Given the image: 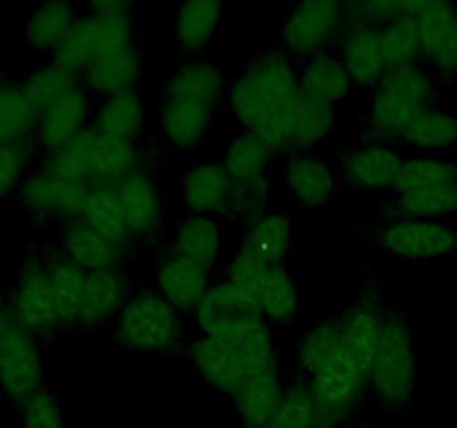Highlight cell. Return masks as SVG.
I'll use <instances>...</instances> for the list:
<instances>
[{
  "mask_svg": "<svg viewBox=\"0 0 457 428\" xmlns=\"http://www.w3.org/2000/svg\"><path fill=\"white\" fill-rule=\"evenodd\" d=\"M299 96V65L286 52L272 49L237 74L226 105L239 129L257 134L275 154H293Z\"/></svg>",
  "mask_w": 457,
  "mask_h": 428,
  "instance_id": "6da1fadb",
  "label": "cell"
},
{
  "mask_svg": "<svg viewBox=\"0 0 457 428\" xmlns=\"http://www.w3.org/2000/svg\"><path fill=\"white\" fill-rule=\"evenodd\" d=\"M226 71L210 58H187L161 85L156 123L170 147L199 150L210 138L217 111L228 98Z\"/></svg>",
  "mask_w": 457,
  "mask_h": 428,
  "instance_id": "7a4b0ae2",
  "label": "cell"
},
{
  "mask_svg": "<svg viewBox=\"0 0 457 428\" xmlns=\"http://www.w3.org/2000/svg\"><path fill=\"white\" fill-rule=\"evenodd\" d=\"M297 366L315 397L320 428H342L369 392V377L348 355L339 321H320L302 334Z\"/></svg>",
  "mask_w": 457,
  "mask_h": 428,
  "instance_id": "3957f363",
  "label": "cell"
},
{
  "mask_svg": "<svg viewBox=\"0 0 457 428\" xmlns=\"http://www.w3.org/2000/svg\"><path fill=\"white\" fill-rule=\"evenodd\" d=\"M437 78L422 62L388 70L366 107V132L373 141L402 143L415 116L436 105Z\"/></svg>",
  "mask_w": 457,
  "mask_h": 428,
  "instance_id": "277c9868",
  "label": "cell"
},
{
  "mask_svg": "<svg viewBox=\"0 0 457 428\" xmlns=\"http://www.w3.org/2000/svg\"><path fill=\"white\" fill-rule=\"evenodd\" d=\"M186 355L195 373L221 395L232 397L253 374L272 368V352L266 339L248 334L241 342L205 337L196 333L186 343Z\"/></svg>",
  "mask_w": 457,
  "mask_h": 428,
  "instance_id": "5b68a950",
  "label": "cell"
},
{
  "mask_svg": "<svg viewBox=\"0 0 457 428\" xmlns=\"http://www.w3.org/2000/svg\"><path fill=\"white\" fill-rule=\"evenodd\" d=\"M112 337L123 350L161 355L186 342V319L156 290H138L112 324Z\"/></svg>",
  "mask_w": 457,
  "mask_h": 428,
  "instance_id": "8992f818",
  "label": "cell"
},
{
  "mask_svg": "<svg viewBox=\"0 0 457 428\" xmlns=\"http://www.w3.org/2000/svg\"><path fill=\"white\" fill-rule=\"evenodd\" d=\"M397 217L446 218L457 214V160L440 154H411L404 159L395 190Z\"/></svg>",
  "mask_w": 457,
  "mask_h": 428,
  "instance_id": "52a82bcc",
  "label": "cell"
},
{
  "mask_svg": "<svg viewBox=\"0 0 457 428\" xmlns=\"http://www.w3.org/2000/svg\"><path fill=\"white\" fill-rule=\"evenodd\" d=\"M420 364L413 330L400 312H388L382 342L369 373V392L388 410L411 404L418 388Z\"/></svg>",
  "mask_w": 457,
  "mask_h": 428,
  "instance_id": "ba28073f",
  "label": "cell"
},
{
  "mask_svg": "<svg viewBox=\"0 0 457 428\" xmlns=\"http://www.w3.org/2000/svg\"><path fill=\"white\" fill-rule=\"evenodd\" d=\"M223 279L253 299L270 328L297 321L302 299H299L297 281L286 266H270L239 248L228 259Z\"/></svg>",
  "mask_w": 457,
  "mask_h": 428,
  "instance_id": "9c48e42d",
  "label": "cell"
},
{
  "mask_svg": "<svg viewBox=\"0 0 457 428\" xmlns=\"http://www.w3.org/2000/svg\"><path fill=\"white\" fill-rule=\"evenodd\" d=\"M7 306L13 324L38 342L56 337L61 330H65L49 281L47 259L38 254H31L21 263L7 294Z\"/></svg>",
  "mask_w": 457,
  "mask_h": 428,
  "instance_id": "30bf717a",
  "label": "cell"
},
{
  "mask_svg": "<svg viewBox=\"0 0 457 428\" xmlns=\"http://www.w3.org/2000/svg\"><path fill=\"white\" fill-rule=\"evenodd\" d=\"M346 25V4L333 0H303L286 12L279 29L281 52L293 61H308L328 52L330 45L342 38Z\"/></svg>",
  "mask_w": 457,
  "mask_h": 428,
  "instance_id": "8fae6325",
  "label": "cell"
},
{
  "mask_svg": "<svg viewBox=\"0 0 457 428\" xmlns=\"http://www.w3.org/2000/svg\"><path fill=\"white\" fill-rule=\"evenodd\" d=\"M119 217L128 239L134 243L152 241L163 227V192L145 168L112 183H98Z\"/></svg>",
  "mask_w": 457,
  "mask_h": 428,
  "instance_id": "7c38bea8",
  "label": "cell"
},
{
  "mask_svg": "<svg viewBox=\"0 0 457 428\" xmlns=\"http://www.w3.org/2000/svg\"><path fill=\"white\" fill-rule=\"evenodd\" d=\"M192 321L199 334L226 342H241L254 330L268 325L253 299L226 279L212 281L205 297L192 312Z\"/></svg>",
  "mask_w": 457,
  "mask_h": 428,
  "instance_id": "4fadbf2b",
  "label": "cell"
},
{
  "mask_svg": "<svg viewBox=\"0 0 457 428\" xmlns=\"http://www.w3.org/2000/svg\"><path fill=\"white\" fill-rule=\"evenodd\" d=\"M378 245L404 261H433L457 254V226L449 221L395 217L378 230Z\"/></svg>",
  "mask_w": 457,
  "mask_h": 428,
  "instance_id": "5bb4252c",
  "label": "cell"
},
{
  "mask_svg": "<svg viewBox=\"0 0 457 428\" xmlns=\"http://www.w3.org/2000/svg\"><path fill=\"white\" fill-rule=\"evenodd\" d=\"M89 187L92 185L71 181V178L61 177L40 165L27 174L16 196L21 208L29 217L38 218V221L70 223L74 218H80L85 201L89 196Z\"/></svg>",
  "mask_w": 457,
  "mask_h": 428,
  "instance_id": "9a60e30c",
  "label": "cell"
},
{
  "mask_svg": "<svg viewBox=\"0 0 457 428\" xmlns=\"http://www.w3.org/2000/svg\"><path fill=\"white\" fill-rule=\"evenodd\" d=\"M411 16L418 25L422 65L436 78L457 76V4L445 0H413Z\"/></svg>",
  "mask_w": 457,
  "mask_h": 428,
  "instance_id": "2e32d148",
  "label": "cell"
},
{
  "mask_svg": "<svg viewBox=\"0 0 457 428\" xmlns=\"http://www.w3.org/2000/svg\"><path fill=\"white\" fill-rule=\"evenodd\" d=\"M404 159L400 147L384 141H369L351 147L339 159V177L366 194H395Z\"/></svg>",
  "mask_w": 457,
  "mask_h": 428,
  "instance_id": "e0dca14e",
  "label": "cell"
},
{
  "mask_svg": "<svg viewBox=\"0 0 457 428\" xmlns=\"http://www.w3.org/2000/svg\"><path fill=\"white\" fill-rule=\"evenodd\" d=\"M43 350L40 342L13 325L0 350V392L21 406L38 391H43Z\"/></svg>",
  "mask_w": 457,
  "mask_h": 428,
  "instance_id": "ac0fdd59",
  "label": "cell"
},
{
  "mask_svg": "<svg viewBox=\"0 0 457 428\" xmlns=\"http://www.w3.org/2000/svg\"><path fill=\"white\" fill-rule=\"evenodd\" d=\"M386 317L388 310L384 308L382 297L375 290H369V292L360 294L337 319L344 346H346L351 359L364 370L366 377H369L370 366L378 355Z\"/></svg>",
  "mask_w": 457,
  "mask_h": 428,
  "instance_id": "d6986e66",
  "label": "cell"
},
{
  "mask_svg": "<svg viewBox=\"0 0 457 428\" xmlns=\"http://www.w3.org/2000/svg\"><path fill=\"white\" fill-rule=\"evenodd\" d=\"M339 172L315 152H293L284 163V187L302 208L320 210L337 196Z\"/></svg>",
  "mask_w": 457,
  "mask_h": 428,
  "instance_id": "ffe728a7",
  "label": "cell"
},
{
  "mask_svg": "<svg viewBox=\"0 0 457 428\" xmlns=\"http://www.w3.org/2000/svg\"><path fill=\"white\" fill-rule=\"evenodd\" d=\"M94 107L96 105L92 103V94L83 85H76L61 101L49 105L47 110L38 111L34 138L43 147L45 154L61 150L62 145L74 141L79 134L92 128Z\"/></svg>",
  "mask_w": 457,
  "mask_h": 428,
  "instance_id": "44dd1931",
  "label": "cell"
},
{
  "mask_svg": "<svg viewBox=\"0 0 457 428\" xmlns=\"http://www.w3.org/2000/svg\"><path fill=\"white\" fill-rule=\"evenodd\" d=\"M235 181L221 160H201L181 177V201L187 214L196 217H230Z\"/></svg>",
  "mask_w": 457,
  "mask_h": 428,
  "instance_id": "7402d4cb",
  "label": "cell"
},
{
  "mask_svg": "<svg viewBox=\"0 0 457 428\" xmlns=\"http://www.w3.org/2000/svg\"><path fill=\"white\" fill-rule=\"evenodd\" d=\"M61 254L87 272L123 270L129 245L119 243L112 236L85 223L83 218L65 223L61 236Z\"/></svg>",
  "mask_w": 457,
  "mask_h": 428,
  "instance_id": "603a6c76",
  "label": "cell"
},
{
  "mask_svg": "<svg viewBox=\"0 0 457 428\" xmlns=\"http://www.w3.org/2000/svg\"><path fill=\"white\" fill-rule=\"evenodd\" d=\"M212 285V272L177 257L168 250L156 261L154 290L183 315H192Z\"/></svg>",
  "mask_w": 457,
  "mask_h": 428,
  "instance_id": "cb8c5ba5",
  "label": "cell"
},
{
  "mask_svg": "<svg viewBox=\"0 0 457 428\" xmlns=\"http://www.w3.org/2000/svg\"><path fill=\"white\" fill-rule=\"evenodd\" d=\"M170 252L212 272L226 250V232L219 218L186 214L170 230Z\"/></svg>",
  "mask_w": 457,
  "mask_h": 428,
  "instance_id": "d4e9b609",
  "label": "cell"
},
{
  "mask_svg": "<svg viewBox=\"0 0 457 428\" xmlns=\"http://www.w3.org/2000/svg\"><path fill=\"white\" fill-rule=\"evenodd\" d=\"M337 56L355 87L373 89L388 71L379 43V27L370 22H348L339 38Z\"/></svg>",
  "mask_w": 457,
  "mask_h": 428,
  "instance_id": "484cf974",
  "label": "cell"
},
{
  "mask_svg": "<svg viewBox=\"0 0 457 428\" xmlns=\"http://www.w3.org/2000/svg\"><path fill=\"white\" fill-rule=\"evenodd\" d=\"M288 382L279 368L263 370L245 379L230 397L235 413L244 428H268L270 419L279 410Z\"/></svg>",
  "mask_w": 457,
  "mask_h": 428,
  "instance_id": "4316f807",
  "label": "cell"
},
{
  "mask_svg": "<svg viewBox=\"0 0 457 428\" xmlns=\"http://www.w3.org/2000/svg\"><path fill=\"white\" fill-rule=\"evenodd\" d=\"M129 294H132V290H129V279L125 270L89 272L87 290H85L76 328L101 330L114 324Z\"/></svg>",
  "mask_w": 457,
  "mask_h": 428,
  "instance_id": "83f0119b",
  "label": "cell"
},
{
  "mask_svg": "<svg viewBox=\"0 0 457 428\" xmlns=\"http://www.w3.org/2000/svg\"><path fill=\"white\" fill-rule=\"evenodd\" d=\"M143 61L138 47L120 49V52L98 54L92 65L80 76V85L92 96L110 98L116 94L138 92Z\"/></svg>",
  "mask_w": 457,
  "mask_h": 428,
  "instance_id": "f1b7e54d",
  "label": "cell"
},
{
  "mask_svg": "<svg viewBox=\"0 0 457 428\" xmlns=\"http://www.w3.org/2000/svg\"><path fill=\"white\" fill-rule=\"evenodd\" d=\"M295 245V223L286 212L259 214L253 221L245 223L241 250L250 252L253 257L270 263V266H286Z\"/></svg>",
  "mask_w": 457,
  "mask_h": 428,
  "instance_id": "f546056e",
  "label": "cell"
},
{
  "mask_svg": "<svg viewBox=\"0 0 457 428\" xmlns=\"http://www.w3.org/2000/svg\"><path fill=\"white\" fill-rule=\"evenodd\" d=\"M147 125V107L141 92H125L101 98L94 107L92 129L119 141L141 143Z\"/></svg>",
  "mask_w": 457,
  "mask_h": 428,
  "instance_id": "4dcf8cb0",
  "label": "cell"
},
{
  "mask_svg": "<svg viewBox=\"0 0 457 428\" xmlns=\"http://www.w3.org/2000/svg\"><path fill=\"white\" fill-rule=\"evenodd\" d=\"M223 21V4L219 0H190L177 4L172 13V34L181 52L199 56L217 36Z\"/></svg>",
  "mask_w": 457,
  "mask_h": 428,
  "instance_id": "1f68e13d",
  "label": "cell"
},
{
  "mask_svg": "<svg viewBox=\"0 0 457 428\" xmlns=\"http://www.w3.org/2000/svg\"><path fill=\"white\" fill-rule=\"evenodd\" d=\"M299 89L303 96L342 105L353 94L355 83L337 54L324 52L299 65Z\"/></svg>",
  "mask_w": 457,
  "mask_h": 428,
  "instance_id": "d6a6232c",
  "label": "cell"
},
{
  "mask_svg": "<svg viewBox=\"0 0 457 428\" xmlns=\"http://www.w3.org/2000/svg\"><path fill=\"white\" fill-rule=\"evenodd\" d=\"M143 169L141 143L119 141L92 129L89 141V185L112 183Z\"/></svg>",
  "mask_w": 457,
  "mask_h": 428,
  "instance_id": "836d02e7",
  "label": "cell"
},
{
  "mask_svg": "<svg viewBox=\"0 0 457 428\" xmlns=\"http://www.w3.org/2000/svg\"><path fill=\"white\" fill-rule=\"evenodd\" d=\"M275 156V152L257 134L239 129L228 138L221 163L235 183H253L270 177Z\"/></svg>",
  "mask_w": 457,
  "mask_h": 428,
  "instance_id": "e575fe53",
  "label": "cell"
},
{
  "mask_svg": "<svg viewBox=\"0 0 457 428\" xmlns=\"http://www.w3.org/2000/svg\"><path fill=\"white\" fill-rule=\"evenodd\" d=\"M404 145L418 154H442L457 147V114L440 105L420 111L404 136Z\"/></svg>",
  "mask_w": 457,
  "mask_h": 428,
  "instance_id": "d590c367",
  "label": "cell"
},
{
  "mask_svg": "<svg viewBox=\"0 0 457 428\" xmlns=\"http://www.w3.org/2000/svg\"><path fill=\"white\" fill-rule=\"evenodd\" d=\"M45 259H47L49 281H52L54 294H56L62 325H65V328H76L80 306H83L85 299V290H87L89 272L79 268L76 263H71L70 259L62 257L61 252Z\"/></svg>",
  "mask_w": 457,
  "mask_h": 428,
  "instance_id": "8d00e7d4",
  "label": "cell"
},
{
  "mask_svg": "<svg viewBox=\"0 0 457 428\" xmlns=\"http://www.w3.org/2000/svg\"><path fill=\"white\" fill-rule=\"evenodd\" d=\"M339 128V105L299 96L295 111V152H312L324 145Z\"/></svg>",
  "mask_w": 457,
  "mask_h": 428,
  "instance_id": "74e56055",
  "label": "cell"
},
{
  "mask_svg": "<svg viewBox=\"0 0 457 428\" xmlns=\"http://www.w3.org/2000/svg\"><path fill=\"white\" fill-rule=\"evenodd\" d=\"M79 18L70 3H45L31 9L22 25V36L27 45L38 52H54L70 27Z\"/></svg>",
  "mask_w": 457,
  "mask_h": 428,
  "instance_id": "f35d334b",
  "label": "cell"
},
{
  "mask_svg": "<svg viewBox=\"0 0 457 428\" xmlns=\"http://www.w3.org/2000/svg\"><path fill=\"white\" fill-rule=\"evenodd\" d=\"M34 107L22 94L21 85L0 78V145L29 143L36 132Z\"/></svg>",
  "mask_w": 457,
  "mask_h": 428,
  "instance_id": "ab89813d",
  "label": "cell"
},
{
  "mask_svg": "<svg viewBox=\"0 0 457 428\" xmlns=\"http://www.w3.org/2000/svg\"><path fill=\"white\" fill-rule=\"evenodd\" d=\"M411 4L413 0H409L406 13L379 25V43H382V54L388 70L422 62V47H420L418 25L411 16Z\"/></svg>",
  "mask_w": 457,
  "mask_h": 428,
  "instance_id": "60d3db41",
  "label": "cell"
},
{
  "mask_svg": "<svg viewBox=\"0 0 457 428\" xmlns=\"http://www.w3.org/2000/svg\"><path fill=\"white\" fill-rule=\"evenodd\" d=\"M96 58V21L87 12L79 13L74 25L52 52V61L80 80Z\"/></svg>",
  "mask_w": 457,
  "mask_h": 428,
  "instance_id": "b9f144b4",
  "label": "cell"
},
{
  "mask_svg": "<svg viewBox=\"0 0 457 428\" xmlns=\"http://www.w3.org/2000/svg\"><path fill=\"white\" fill-rule=\"evenodd\" d=\"M21 85L22 94L29 101V105L34 107L36 114L43 110H47L49 105H54L56 101H61L67 92L80 85V80L74 74H70L67 70H62L61 65H56L54 61L43 62V65L34 67L29 74L25 76V80Z\"/></svg>",
  "mask_w": 457,
  "mask_h": 428,
  "instance_id": "7bdbcfd3",
  "label": "cell"
},
{
  "mask_svg": "<svg viewBox=\"0 0 457 428\" xmlns=\"http://www.w3.org/2000/svg\"><path fill=\"white\" fill-rule=\"evenodd\" d=\"M268 428H320L315 397L303 379L288 382L279 410L270 419Z\"/></svg>",
  "mask_w": 457,
  "mask_h": 428,
  "instance_id": "ee69618b",
  "label": "cell"
},
{
  "mask_svg": "<svg viewBox=\"0 0 457 428\" xmlns=\"http://www.w3.org/2000/svg\"><path fill=\"white\" fill-rule=\"evenodd\" d=\"M18 428H67L65 406L56 392L43 388L18 406Z\"/></svg>",
  "mask_w": 457,
  "mask_h": 428,
  "instance_id": "f6af8a7d",
  "label": "cell"
},
{
  "mask_svg": "<svg viewBox=\"0 0 457 428\" xmlns=\"http://www.w3.org/2000/svg\"><path fill=\"white\" fill-rule=\"evenodd\" d=\"M31 152L29 143H16V145H0V201L21 190L22 181L31 172Z\"/></svg>",
  "mask_w": 457,
  "mask_h": 428,
  "instance_id": "bcb514c9",
  "label": "cell"
},
{
  "mask_svg": "<svg viewBox=\"0 0 457 428\" xmlns=\"http://www.w3.org/2000/svg\"><path fill=\"white\" fill-rule=\"evenodd\" d=\"M272 196V178H262L253 183H235L230 203V217L241 218L244 223L253 221L259 214L268 212Z\"/></svg>",
  "mask_w": 457,
  "mask_h": 428,
  "instance_id": "7dc6e473",
  "label": "cell"
},
{
  "mask_svg": "<svg viewBox=\"0 0 457 428\" xmlns=\"http://www.w3.org/2000/svg\"><path fill=\"white\" fill-rule=\"evenodd\" d=\"M13 319H12V312H9V306H7V297H3V292H0V350H3L4 342H7L9 333H12L13 328Z\"/></svg>",
  "mask_w": 457,
  "mask_h": 428,
  "instance_id": "c3c4849f",
  "label": "cell"
},
{
  "mask_svg": "<svg viewBox=\"0 0 457 428\" xmlns=\"http://www.w3.org/2000/svg\"><path fill=\"white\" fill-rule=\"evenodd\" d=\"M366 428H388V426H366Z\"/></svg>",
  "mask_w": 457,
  "mask_h": 428,
  "instance_id": "681fc988",
  "label": "cell"
},
{
  "mask_svg": "<svg viewBox=\"0 0 457 428\" xmlns=\"http://www.w3.org/2000/svg\"><path fill=\"white\" fill-rule=\"evenodd\" d=\"M0 428H3V424H0Z\"/></svg>",
  "mask_w": 457,
  "mask_h": 428,
  "instance_id": "f907efd6",
  "label": "cell"
}]
</instances>
